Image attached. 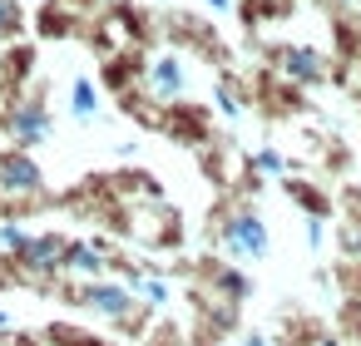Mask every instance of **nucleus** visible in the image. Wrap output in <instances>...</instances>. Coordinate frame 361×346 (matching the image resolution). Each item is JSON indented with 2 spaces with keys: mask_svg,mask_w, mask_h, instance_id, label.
<instances>
[{
  "mask_svg": "<svg viewBox=\"0 0 361 346\" xmlns=\"http://www.w3.org/2000/svg\"><path fill=\"white\" fill-rule=\"evenodd\" d=\"M0 134H6V149H20V154H35L50 144L55 134V114L40 94H16L6 109H0Z\"/></svg>",
  "mask_w": 361,
  "mask_h": 346,
  "instance_id": "nucleus-1",
  "label": "nucleus"
},
{
  "mask_svg": "<svg viewBox=\"0 0 361 346\" xmlns=\"http://www.w3.org/2000/svg\"><path fill=\"white\" fill-rule=\"evenodd\" d=\"M159 134H169L173 144L183 149H208L213 144V109L208 104H193V99H173L159 109Z\"/></svg>",
  "mask_w": 361,
  "mask_h": 346,
  "instance_id": "nucleus-2",
  "label": "nucleus"
},
{
  "mask_svg": "<svg viewBox=\"0 0 361 346\" xmlns=\"http://www.w3.org/2000/svg\"><path fill=\"white\" fill-rule=\"evenodd\" d=\"M134 302H139V297H134L119 277H94V282H80V287H75V307H90V311L104 316L109 326H114L124 311H134Z\"/></svg>",
  "mask_w": 361,
  "mask_h": 346,
  "instance_id": "nucleus-3",
  "label": "nucleus"
},
{
  "mask_svg": "<svg viewBox=\"0 0 361 346\" xmlns=\"http://www.w3.org/2000/svg\"><path fill=\"white\" fill-rule=\"evenodd\" d=\"M0 193H6V198H35V193H45L40 159L20 154V149H0Z\"/></svg>",
  "mask_w": 361,
  "mask_h": 346,
  "instance_id": "nucleus-4",
  "label": "nucleus"
},
{
  "mask_svg": "<svg viewBox=\"0 0 361 346\" xmlns=\"http://www.w3.org/2000/svg\"><path fill=\"white\" fill-rule=\"evenodd\" d=\"M144 94H149L154 104H173V99H183V94H188V65H183L178 55H159V60H149V70H144Z\"/></svg>",
  "mask_w": 361,
  "mask_h": 346,
  "instance_id": "nucleus-5",
  "label": "nucleus"
},
{
  "mask_svg": "<svg viewBox=\"0 0 361 346\" xmlns=\"http://www.w3.org/2000/svg\"><path fill=\"white\" fill-rule=\"evenodd\" d=\"M282 75H287V85H307V89L331 80L326 60H322L312 45H287V50H282Z\"/></svg>",
  "mask_w": 361,
  "mask_h": 346,
  "instance_id": "nucleus-6",
  "label": "nucleus"
},
{
  "mask_svg": "<svg viewBox=\"0 0 361 346\" xmlns=\"http://www.w3.org/2000/svg\"><path fill=\"white\" fill-rule=\"evenodd\" d=\"M282 193H287V203H297L302 208V218H317V223H326L331 213H336V198L322 188V183H312V178H282Z\"/></svg>",
  "mask_w": 361,
  "mask_h": 346,
  "instance_id": "nucleus-7",
  "label": "nucleus"
},
{
  "mask_svg": "<svg viewBox=\"0 0 361 346\" xmlns=\"http://www.w3.org/2000/svg\"><path fill=\"white\" fill-rule=\"evenodd\" d=\"M65 277H75V282H94V277H109V262H104V252L94 247V237H70L65 242Z\"/></svg>",
  "mask_w": 361,
  "mask_h": 346,
  "instance_id": "nucleus-8",
  "label": "nucleus"
},
{
  "mask_svg": "<svg viewBox=\"0 0 361 346\" xmlns=\"http://www.w3.org/2000/svg\"><path fill=\"white\" fill-rule=\"evenodd\" d=\"M40 341L45 346H114L109 336H99L90 326H75V321H45L40 326Z\"/></svg>",
  "mask_w": 361,
  "mask_h": 346,
  "instance_id": "nucleus-9",
  "label": "nucleus"
},
{
  "mask_svg": "<svg viewBox=\"0 0 361 346\" xmlns=\"http://www.w3.org/2000/svg\"><path fill=\"white\" fill-rule=\"evenodd\" d=\"M70 114H75L80 124H90V119L99 114V85H94L90 75H80V80L70 85Z\"/></svg>",
  "mask_w": 361,
  "mask_h": 346,
  "instance_id": "nucleus-10",
  "label": "nucleus"
},
{
  "mask_svg": "<svg viewBox=\"0 0 361 346\" xmlns=\"http://www.w3.org/2000/svg\"><path fill=\"white\" fill-rule=\"evenodd\" d=\"M139 341H144V346H188V326L159 311V316L149 321V331H144Z\"/></svg>",
  "mask_w": 361,
  "mask_h": 346,
  "instance_id": "nucleus-11",
  "label": "nucleus"
},
{
  "mask_svg": "<svg viewBox=\"0 0 361 346\" xmlns=\"http://www.w3.org/2000/svg\"><path fill=\"white\" fill-rule=\"evenodd\" d=\"M35 30H40V40H65V35L75 30V20L65 16V6H45V11L35 16Z\"/></svg>",
  "mask_w": 361,
  "mask_h": 346,
  "instance_id": "nucleus-12",
  "label": "nucleus"
},
{
  "mask_svg": "<svg viewBox=\"0 0 361 346\" xmlns=\"http://www.w3.org/2000/svg\"><path fill=\"white\" fill-rule=\"evenodd\" d=\"M25 30V16H20V0H0V40L16 45V35Z\"/></svg>",
  "mask_w": 361,
  "mask_h": 346,
  "instance_id": "nucleus-13",
  "label": "nucleus"
},
{
  "mask_svg": "<svg viewBox=\"0 0 361 346\" xmlns=\"http://www.w3.org/2000/svg\"><path fill=\"white\" fill-rule=\"evenodd\" d=\"M336 203H341V223L361 228V183H346V188L336 193Z\"/></svg>",
  "mask_w": 361,
  "mask_h": 346,
  "instance_id": "nucleus-14",
  "label": "nucleus"
},
{
  "mask_svg": "<svg viewBox=\"0 0 361 346\" xmlns=\"http://www.w3.org/2000/svg\"><path fill=\"white\" fill-rule=\"evenodd\" d=\"M213 109H218L228 124H238V119H243V99H238L228 85H218V89H213Z\"/></svg>",
  "mask_w": 361,
  "mask_h": 346,
  "instance_id": "nucleus-15",
  "label": "nucleus"
},
{
  "mask_svg": "<svg viewBox=\"0 0 361 346\" xmlns=\"http://www.w3.org/2000/svg\"><path fill=\"white\" fill-rule=\"evenodd\" d=\"M16 287H25V277H20L16 257H6V252H0V292H16Z\"/></svg>",
  "mask_w": 361,
  "mask_h": 346,
  "instance_id": "nucleus-16",
  "label": "nucleus"
},
{
  "mask_svg": "<svg viewBox=\"0 0 361 346\" xmlns=\"http://www.w3.org/2000/svg\"><path fill=\"white\" fill-rule=\"evenodd\" d=\"M0 346H45V341H40V331H16L11 326V331H0Z\"/></svg>",
  "mask_w": 361,
  "mask_h": 346,
  "instance_id": "nucleus-17",
  "label": "nucleus"
},
{
  "mask_svg": "<svg viewBox=\"0 0 361 346\" xmlns=\"http://www.w3.org/2000/svg\"><path fill=\"white\" fill-rule=\"evenodd\" d=\"M302 223H307V228H302V233H307V247L322 252V242H326V223H317V218H302Z\"/></svg>",
  "mask_w": 361,
  "mask_h": 346,
  "instance_id": "nucleus-18",
  "label": "nucleus"
},
{
  "mask_svg": "<svg viewBox=\"0 0 361 346\" xmlns=\"http://www.w3.org/2000/svg\"><path fill=\"white\" fill-rule=\"evenodd\" d=\"M238 346H272V336L262 326H247V331H238Z\"/></svg>",
  "mask_w": 361,
  "mask_h": 346,
  "instance_id": "nucleus-19",
  "label": "nucleus"
},
{
  "mask_svg": "<svg viewBox=\"0 0 361 346\" xmlns=\"http://www.w3.org/2000/svg\"><path fill=\"white\" fill-rule=\"evenodd\" d=\"M317 346H346V341H341V331H322V336H317Z\"/></svg>",
  "mask_w": 361,
  "mask_h": 346,
  "instance_id": "nucleus-20",
  "label": "nucleus"
},
{
  "mask_svg": "<svg viewBox=\"0 0 361 346\" xmlns=\"http://www.w3.org/2000/svg\"><path fill=\"white\" fill-rule=\"evenodd\" d=\"M11 326H16V316H11L6 307H0V331H11Z\"/></svg>",
  "mask_w": 361,
  "mask_h": 346,
  "instance_id": "nucleus-21",
  "label": "nucleus"
},
{
  "mask_svg": "<svg viewBox=\"0 0 361 346\" xmlns=\"http://www.w3.org/2000/svg\"><path fill=\"white\" fill-rule=\"evenodd\" d=\"M208 6H213V11H228V0H208Z\"/></svg>",
  "mask_w": 361,
  "mask_h": 346,
  "instance_id": "nucleus-22",
  "label": "nucleus"
}]
</instances>
